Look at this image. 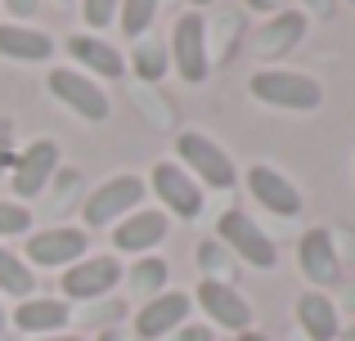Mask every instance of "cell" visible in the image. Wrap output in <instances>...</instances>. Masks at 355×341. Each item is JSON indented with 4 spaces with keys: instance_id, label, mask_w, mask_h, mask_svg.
Here are the masks:
<instances>
[{
    "instance_id": "1",
    "label": "cell",
    "mask_w": 355,
    "mask_h": 341,
    "mask_svg": "<svg viewBox=\"0 0 355 341\" xmlns=\"http://www.w3.org/2000/svg\"><path fill=\"white\" fill-rule=\"evenodd\" d=\"M252 99L270 108H288V113H311V108L324 104V86L306 72H293V68H266L248 81Z\"/></svg>"
},
{
    "instance_id": "2",
    "label": "cell",
    "mask_w": 355,
    "mask_h": 341,
    "mask_svg": "<svg viewBox=\"0 0 355 341\" xmlns=\"http://www.w3.org/2000/svg\"><path fill=\"white\" fill-rule=\"evenodd\" d=\"M175 153H180L184 167H193V175H198L202 184H211V189H234V184H239L234 162H230L225 149H220V144H211L207 135L180 131V135H175Z\"/></svg>"
},
{
    "instance_id": "3",
    "label": "cell",
    "mask_w": 355,
    "mask_h": 341,
    "mask_svg": "<svg viewBox=\"0 0 355 341\" xmlns=\"http://www.w3.org/2000/svg\"><path fill=\"white\" fill-rule=\"evenodd\" d=\"M50 95L59 99V104H68V113L86 117V122H108V113H113L104 86H99L95 77H86V72H72V68L50 72Z\"/></svg>"
},
{
    "instance_id": "4",
    "label": "cell",
    "mask_w": 355,
    "mask_h": 341,
    "mask_svg": "<svg viewBox=\"0 0 355 341\" xmlns=\"http://www.w3.org/2000/svg\"><path fill=\"white\" fill-rule=\"evenodd\" d=\"M166 54L175 59V72H180L189 86H198V81L207 77V23H202V14L175 18Z\"/></svg>"
},
{
    "instance_id": "5",
    "label": "cell",
    "mask_w": 355,
    "mask_h": 341,
    "mask_svg": "<svg viewBox=\"0 0 355 341\" xmlns=\"http://www.w3.org/2000/svg\"><path fill=\"white\" fill-rule=\"evenodd\" d=\"M144 189L148 184L139 180V175H113V180H104L86 198V220L90 225H113V220L130 216V211L144 202Z\"/></svg>"
},
{
    "instance_id": "6",
    "label": "cell",
    "mask_w": 355,
    "mask_h": 341,
    "mask_svg": "<svg viewBox=\"0 0 355 341\" xmlns=\"http://www.w3.org/2000/svg\"><path fill=\"white\" fill-rule=\"evenodd\" d=\"M90 238L86 229H45V234H32L27 238V265H36V270H68V265H77L81 256H86Z\"/></svg>"
},
{
    "instance_id": "7",
    "label": "cell",
    "mask_w": 355,
    "mask_h": 341,
    "mask_svg": "<svg viewBox=\"0 0 355 341\" xmlns=\"http://www.w3.org/2000/svg\"><path fill=\"white\" fill-rule=\"evenodd\" d=\"M54 171H59V144H54V140H32L14 158L9 189H14L18 198H36V193H45V184H50Z\"/></svg>"
},
{
    "instance_id": "8",
    "label": "cell",
    "mask_w": 355,
    "mask_h": 341,
    "mask_svg": "<svg viewBox=\"0 0 355 341\" xmlns=\"http://www.w3.org/2000/svg\"><path fill=\"white\" fill-rule=\"evenodd\" d=\"M153 193L162 198L166 211H175V220H193L202 211V184H193L189 171H180L175 162H157L153 175H148Z\"/></svg>"
},
{
    "instance_id": "9",
    "label": "cell",
    "mask_w": 355,
    "mask_h": 341,
    "mask_svg": "<svg viewBox=\"0 0 355 341\" xmlns=\"http://www.w3.org/2000/svg\"><path fill=\"white\" fill-rule=\"evenodd\" d=\"M121 279L117 256H81L77 265L63 270V292L72 301H99L104 292H113Z\"/></svg>"
},
{
    "instance_id": "10",
    "label": "cell",
    "mask_w": 355,
    "mask_h": 341,
    "mask_svg": "<svg viewBox=\"0 0 355 341\" xmlns=\"http://www.w3.org/2000/svg\"><path fill=\"white\" fill-rule=\"evenodd\" d=\"M198 306L211 315L216 328H230V333H248L252 328V306H248V297H243L234 283L202 279L198 283Z\"/></svg>"
},
{
    "instance_id": "11",
    "label": "cell",
    "mask_w": 355,
    "mask_h": 341,
    "mask_svg": "<svg viewBox=\"0 0 355 341\" xmlns=\"http://www.w3.org/2000/svg\"><path fill=\"white\" fill-rule=\"evenodd\" d=\"M220 243H230L243 261L257 265V270H275V261H279L275 243H270L257 229V220H248L243 211H225V216H220Z\"/></svg>"
},
{
    "instance_id": "12",
    "label": "cell",
    "mask_w": 355,
    "mask_h": 341,
    "mask_svg": "<svg viewBox=\"0 0 355 341\" xmlns=\"http://www.w3.org/2000/svg\"><path fill=\"white\" fill-rule=\"evenodd\" d=\"M248 189H252V198H257L261 207L275 211V216H284V220H293L297 211H302V193H297L293 180L279 175L275 167H248Z\"/></svg>"
},
{
    "instance_id": "13",
    "label": "cell",
    "mask_w": 355,
    "mask_h": 341,
    "mask_svg": "<svg viewBox=\"0 0 355 341\" xmlns=\"http://www.w3.org/2000/svg\"><path fill=\"white\" fill-rule=\"evenodd\" d=\"M184 315H189V297H184V292H157L148 306H139L135 333L148 337V341H157V337L171 333V328H180Z\"/></svg>"
},
{
    "instance_id": "14",
    "label": "cell",
    "mask_w": 355,
    "mask_h": 341,
    "mask_svg": "<svg viewBox=\"0 0 355 341\" xmlns=\"http://www.w3.org/2000/svg\"><path fill=\"white\" fill-rule=\"evenodd\" d=\"M302 274L315 283V288L338 283L342 261H338V243H333L329 229H311V234L302 238Z\"/></svg>"
},
{
    "instance_id": "15",
    "label": "cell",
    "mask_w": 355,
    "mask_h": 341,
    "mask_svg": "<svg viewBox=\"0 0 355 341\" xmlns=\"http://www.w3.org/2000/svg\"><path fill=\"white\" fill-rule=\"evenodd\" d=\"M166 229H171L166 211H130V216L117 225L113 243L121 252H148V247H157L166 238Z\"/></svg>"
},
{
    "instance_id": "16",
    "label": "cell",
    "mask_w": 355,
    "mask_h": 341,
    "mask_svg": "<svg viewBox=\"0 0 355 341\" xmlns=\"http://www.w3.org/2000/svg\"><path fill=\"white\" fill-rule=\"evenodd\" d=\"M0 54L5 59H18V63H45L54 54V41L36 27H23V23H0Z\"/></svg>"
},
{
    "instance_id": "17",
    "label": "cell",
    "mask_w": 355,
    "mask_h": 341,
    "mask_svg": "<svg viewBox=\"0 0 355 341\" xmlns=\"http://www.w3.org/2000/svg\"><path fill=\"white\" fill-rule=\"evenodd\" d=\"M306 36V14H297V9H284V14H275L266 27L257 32V45L252 50L261 54V59H275V54H288L297 41Z\"/></svg>"
},
{
    "instance_id": "18",
    "label": "cell",
    "mask_w": 355,
    "mask_h": 341,
    "mask_svg": "<svg viewBox=\"0 0 355 341\" xmlns=\"http://www.w3.org/2000/svg\"><path fill=\"white\" fill-rule=\"evenodd\" d=\"M14 324L23 333L36 337H54L59 328H68V301H54V297H32L14 310Z\"/></svg>"
},
{
    "instance_id": "19",
    "label": "cell",
    "mask_w": 355,
    "mask_h": 341,
    "mask_svg": "<svg viewBox=\"0 0 355 341\" xmlns=\"http://www.w3.org/2000/svg\"><path fill=\"white\" fill-rule=\"evenodd\" d=\"M68 54H72V59H81L90 72H99V77H121V72H126V59H121L113 45L99 41V36H86V32L68 36Z\"/></svg>"
},
{
    "instance_id": "20",
    "label": "cell",
    "mask_w": 355,
    "mask_h": 341,
    "mask_svg": "<svg viewBox=\"0 0 355 341\" xmlns=\"http://www.w3.org/2000/svg\"><path fill=\"white\" fill-rule=\"evenodd\" d=\"M297 319H302L306 337L311 341H333L338 337V306H333L324 292H306L297 301Z\"/></svg>"
},
{
    "instance_id": "21",
    "label": "cell",
    "mask_w": 355,
    "mask_h": 341,
    "mask_svg": "<svg viewBox=\"0 0 355 341\" xmlns=\"http://www.w3.org/2000/svg\"><path fill=\"white\" fill-rule=\"evenodd\" d=\"M0 292H5V297H23V301H27V292H36L32 265H27L23 256L5 252V247H0Z\"/></svg>"
},
{
    "instance_id": "22",
    "label": "cell",
    "mask_w": 355,
    "mask_h": 341,
    "mask_svg": "<svg viewBox=\"0 0 355 341\" xmlns=\"http://www.w3.org/2000/svg\"><path fill=\"white\" fill-rule=\"evenodd\" d=\"M166 274H171V270H166V261H157V256H139L135 270H130L126 279H130V288H135V292H144V297L153 301L157 292H166Z\"/></svg>"
},
{
    "instance_id": "23",
    "label": "cell",
    "mask_w": 355,
    "mask_h": 341,
    "mask_svg": "<svg viewBox=\"0 0 355 341\" xmlns=\"http://www.w3.org/2000/svg\"><path fill=\"white\" fill-rule=\"evenodd\" d=\"M166 45L162 41H135V77L139 81H162L166 77Z\"/></svg>"
},
{
    "instance_id": "24",
    "label": "cell",
    "mask_w": 355,
    "mask_h": 341,
    "mask_svg": "<svg viewBox=\"0 0 355 341\" xmlns=\"http://www.w3.org/2000/svg\"><path fill=\"white\" fill-rule=\"evenodd\" d=\"M157 14V0H121L117 18H121V32L130 36V41H139V36L148 32V23H153Z\"/></svg>"
},
{
    "instance_id": "25",
    "label": "cell",
    "mask_w": 355,
    "mask_h": 341,
    "mask_svg": "<svg viewBox=\"0 0 355 341\" xmlns=\"http://www.w3.org/2000/svg\"><path fill=\"white\" fill-rule=\"evenodd\" d=\"M198 265H202V279L230 283V261H225V247L220 243H198Z\"/></svg>"
},
{
    "instance_id": "26",
    "label": "cell",
    "mask_w": 355,
    "mask_h": 341,
    "mask_svg": "<svg viewBox=\"0 0 355 341\" xmlns=\"http://www.w3.org/2000/svg\"><path fill=\"white\" fill-rule=\"evenodd\" d=\"M27 225H32V211H27L23 202H0V238L27 234Z\"/></svg>"
},
{
    "instance_id": "27",
    "label": "cell",
    "mask_w": 355,
    "mask_h": 341,
    "mask_svg": "<svg viewBox=\"0 0 355 341\" xmlns=\"http://www.w3.org/2000/svg\"><path fill=\"white\" fill-rule=\"evenodd\" d=\"M117 9H121V0H81V14H86L90 27H108L117 18Z\"/></svg>"
},
{
    "instance_id": "28",
    "label": "cell",
    "mask_w": 355,
    "mask_h": 341,
    "mask_svg": "<svg viewBox=\"0 0 355 341\" xmlns=\"http://www.w3.org/2000/svg\"><path fill=\"white\" fill-rule=\"evenodd\" d=\"M0 5H5L14 18H32L36 14V0H0Z\"/></svg>"
},
{
    "instance_id": "29",
    "label": "cell",
    "mask_w": 355,
    "mask_h": 341,
    "mask_svg": "<svg viewBox=\"0 0 355 341\" xmlns=\"http://www.w3.org/2000/svg\"><path fill=\"white\" fill-rule=\"evenodd\" d=\"M171 341H211V328H198V324H189V328H180Z\"/></svg>"
},
{
    "instance_id": "30",
    "label": "cell",
    "mask_w": 355,
    "mask_h": 341,
    "mask_svg": "<svg viewBox=\"0 0 355 341\" xmlns=\"http://www.w3.org/2000/svg\"><path fill=\"white\" fill-rule=\"evenodd\" d=\"M248 9H257V14H284V0H243Z\"/></svg>"
},
{
    "instance_id": "31",
    "label": "cell",
    "mask_w": 355,
    "mask_h": 341,
    "mask_svg": "<svg viewBox=\"0 0 355 341\" xmlns=\"http://www.w3.org/2000/svg\"><path fill=\"white\" fill-rule=\"evenodd\" d=\"M5 171H14V149L0 140V180H5Z\"/></svg>"
},
{
    "instance_id": "32",
    "label": "cell",
    "mask_w": 355,
    "mask_h": 341,
    "mask_svg": "<svg viewBox=\"0 0 355 341\" xmlns=\"http://www.w3.org/2000/svg\"><path fill=\"white\" fill-rule=\"evenodd\" d=\"M302 5H311L320 18H329V14H333V0H302Z\"/></svg>"
},
{
    "instance_id": "33",
    "label": "cell",
    "mask_w": 355,
    "mask_h": 341,
    "mask_svg": "<svg viewBox=\"0 0 355 341\" xmlns=\"http://www.w3.org/2000/svg\"><path fill=\"white\" fill-rule=\"evenodd\" d=\"M230 341H266V337H257V333H239V337H230Z\"/></svg>"
},
{
    "instance_id": "34",
    "label": "cell",
    "mask_w": 355,
    "mask_h": 341,
    "mask_svg": "<svg viewBox=\"0 0 355 341\" xmlns=\"http://www.w3.org/2000/svg\"><path fill=\"white\" fill-rule=\"evenodd\" d=\"M32 341H81V337H32Z\"/></svg>"
},
{
    "instance_id": "35",
    "label": "cell",
    "mask_w": 355,
    "mask_h": 341,
    "mask_svg": "<svg viewBox=\"0 0 355 341\" xmlns=\"http://www.w3.org/2000/svg\"><path fill=\"white\" fill-rule=\"evenodd\" d=\"M99 341H121V333H108V337H99Z\"/></svg>"
},
{
    "instance_id": "36",
    "label": "cell",
    "mask_w": 355,
    "mask_h": 341,
    "mask_svg": "<svg viewBox=\"0 0 355 341\" xmlns=\"http://www.w3.org/2000/svg\"><path fill=\"white\" fill-rule=\"evenodd\" d=\"M0 333H5V306H0Z\"/></svg>"
},
{
    "instance_id": "37",
    "label": "cell",
    "mask_w": 355,
    "mask_h": 341,
    "mask_svg": "<svg viewBox=\"0 0 355 341\" xmlns=\"http://www.w3.org/2000/svg\"><path fill=\"white\" fill-rule=\"evenodd\" d=\"M347 301H351V310H355V292H351V297H347Z\"/></svg>"
},
{
    "instance_id": "38",
    "label": "cell",
    "mask_w": 355,
    "mask_h": 341,
    "mask_svg": "<svg viewBox=\"0 0 355 341\" xmlns=\"http://www.w3.org/2000/svg\"><path fill=\"white\" fill-rule=\"evenodd\" d=\"M198 5H211V0H198Z\"/></svg>"
},
{
    "instance_id": "39",
    "label": "cell",
    "mask_w": 355,
    "mask_h": 341,
    "mask_svg": "<svg viewBox=\"0 0 355 341\" xmlns=\"http://www.w3.org/2000/svg\"><path fill=\"white\" fill-rule=\"evenodd\" d=\"M63 5H68V0H63Z\"/></svg>"
}]
</instances>
